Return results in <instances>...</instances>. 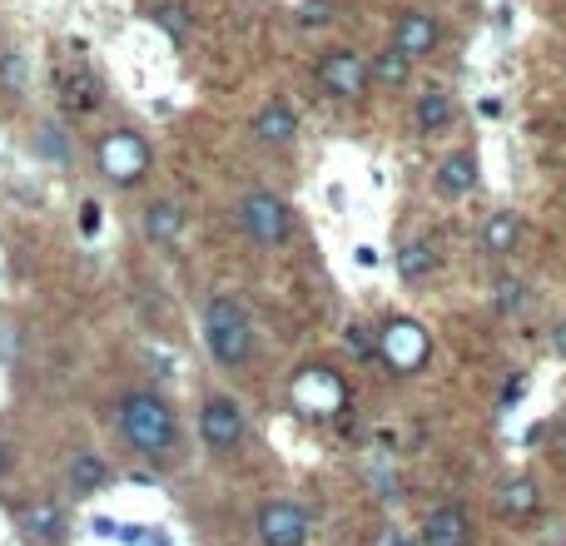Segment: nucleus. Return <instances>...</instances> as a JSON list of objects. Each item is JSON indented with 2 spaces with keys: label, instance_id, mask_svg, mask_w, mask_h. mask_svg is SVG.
<instances>
[{
  "label": "nucleus",
  "instance_id": "obj_18",
  "mask_svg": "<svg viewBox=\"0 0 566 546\" xmlns=\"http://www.w3.org/2000/svg\"><path fill=\"white\" fill-rule=\"evenodd\" d=\"M413 120H418V130H423V135L447 130V125H452V95H447V90H423V95H418Z\"/></svg>",
  "mask_w": 566,
  "mask_h": 546
},
{
  "label": "nucleus",
  "instance_id": "obj_15",
  "mask_svg": "<svg viewBox=\"0 0 566 546\" xmlns=\"http://www.w3.org/2000/svg\"><path fill=\"white\" fill-rule=\"evenodd\" d=\"M144 234H149L154 244H174V239L184 234V209H179L174 199H154V204L144 209Z\"/></svg>",
  "mask_w": 566,
  "mask_h": 546
},
{
  "label": "nucleus",
  "instance_id": "obj_32",
  "mask_svg": "<svg viewBox=\"0 0 566 546\" xmlns=\"http://www.w3.org/2000/svg\"><path fill=\"white\" fill-rule=\"evenodd\" d=\"M398 546H408V542H398Z\"/></svg>",
  "mask_w": 566,
  "mask_h": 546
},
{
  "label": "nucleus",
  "instance_id": "obj_27",
  "mask_svg": "<svg viewBox=\"0 0 566 546\" xmlns=\"http://www.w3.org/2000/svg\"><path fill=\"white\" fill-rule=\"evenodd\" d=\"M348 348H353L358 358H373V338H368V328L353 323V328H348Z\"/></svg>",
  "mask_w": 566,
  "mask_h": 546
},
{
  "label": "nucleus",
  "instance_id": "obj_20",
  "mask_svg": "<svg viewBox=\"0 0 566 546\" xmlns=\"http://www.w3.org/2000/svg\"><path fill=\"white\" fill-rule=\"evenodd\" d=\"M105 477H110V467H105L95 452H75V462H70V492H75V497L100 492V487H105Z\"/></svg>",
  "mask_w": 566,
  "mask_h": 546
},
{
  "label": "nucleus",
  "instance_id": "obj_17",
  "mask_svg": "<svg viewBox=\"0 0 566 546\" xmlns=\"http://www.w3.org/2000/svg\"><path fill=\"white\" fill-rule=\"evenodd\" d=\"M517 239H522V219H517V214H507V209H502V214H492V219L482 224V249H487V254H497V259H502V254H512V249H517Z\"/></svg>",
  "mask_w": 566,
  "mask_h": 546
},
{
  "label": "nucleus",
  "instance_id": "obj_22",
  "mask_svg": "<svg viewBox=\"0 0 566 546\" xmlns=\"http://www.w3.org/2000/svg\"><path fill=\"white\" fill-rule=\"evenodd\" d=\"M408 75H413V60H408L403 50H383V55L368 65V80H373V85H403Z\"/></svg>",
  "mask_w": 566,
  "mask_h": 546
},
{
  "label": "nucleus",
  "instance_id": "obj_7",
  "mask_svg": "<svg viewBox=\"0 0 566 546\" xmlns=\"http://www.w3.org/2000/svg\"><path fill=\"white\" fill-rule=\"evenodd\" d=\"M199 432H204L209 452H219V457L239 452V442H244V408L234 398H209L204 412H199Z\"/></svg>",
  "mask_w": 566,
  "mask_h": 546
},
{
  "label": "nucleus",
  "instance_id": "obj_4",
  "mask_svg": "<svg viewBox=\"0 0 566 546\" xmlns=\"http://www.w3.org/2000/svg\"><path fill=\"white\" fill-rule=\"evenodd\" d=\"M378 353L388 358L393 373H418V368L427 363V353H432L427 328L423 323H413V318H393V323L383 328V338H378Z\"/></svg>",
  "mask_w": 566,
  "mask_h": 546
},
{
  "label": "nucleus",
  "instance_id": "obj_10",
  "mask_svg": "<svg viewBox=\"0 0 566 546\" xmlns=\"http://www.w3.org/2000/svg\"><path fill=\"white\" fill-rule=\"evenodd\" d=\"M423 546H472V522L457 502L432 507L423 522Z\"/></svg>",
  "mask_w": 566,
  "mask_h": 546
},
{
  "label": "nucleus",
  "instance_id": "obj_28",
  "mask_svg": "<svg viewBox=\"0 0 566 546\" xmlns=\"http://www.w3.org/2000/svg\"><path fill=\"white\" fill-rule=\"evenodd\" d=\"M45 154H65V144H60V130H55V125L45 130Z\"/></svg>",
  "mask_w": 566,
  "mask_h": 546
},
{
  "label": "nucleus",
  "instance_id": "obj_9",
  "mask_svg": "<svg viewBox=\"0 0 566 546\" xmlns=\"http://www.w3.org/2000/svg\"><path fill=\"white\" fill-rule=\"evenodd\" d=\"M259 542L264 546H303L308 542V512L298 502H269L259 512Z\"/></svg>",
  "mask_w": 566,
  "mask_h": 546
},
{
  "label": "nucleus",
  "instance_id": "obj_16",
  "mask_svg": "<svg viewBox=\"0 0 566 546\" xmlns=\"http://www.w3.org/2000/svg\"><path fill=\"white\" fill-rule=\"evenodd\" d=\"M502 512L507 517H517V522H527V517H537V507H542V487L532 482V477H512L507 487H502Z\"/></svg>",
  "mask_w": 566,
  "mask_h": 546
},
{
  "label": "nucleus",
  "instance_id": "obj_2",
  "mask_svg": "<svg viewBox=\"0 0 566 546\" xmlns=\"http://www.w3.org/2000/svg\"><path fill=\"white\" fill-rule=\"evenodd\" d=\"M120 432H125V442L140 457H169L174 452V437H179L169 403L154 398V393H125L120 398Z\"/></svg>",
  "mask_w": 566,
  "mask_h": 546
},
{
  "label": "nucleus",
  "instance_id": "obj_8",
  "mask_svg": "<svg viewBox=\"0 0 566 546\" xmlns=\"http://www.w3.org/2000/svg\"><path fill=\"white\" fill-rule=\"evenodd\" d=\"M318 85L328 90V95H338V100H358L373 80H368V60L363 55H353V50H328L323 60H318Z\"/></svg>",
  "mask_w": 566,
  "mask_h": 546
},
{
  "label": "nucleus",
  "instance_id": "obj_24",
  "mask_svg": "<svg viewBox=\"0 0 566 546\" xmlns=\"http://www.w3.org/2000/svg\"><path fill=\"white\" fill-rule=\"evenodd\" d=\"M154 20L174 35V40H184L189 35V10L179 5V0H169V5H154Z\"/></svg>",
  "mask_w": 566,
  "mask_h": 546
},
{
  "label": "nucleus",
  "instance_id": "obj_3",
  "mask_svg": "<svg viewBox=\"0 0 566 546\" xmlns=\"http://www.w3.org/2000/svg\"><path fill=\"white\" fill-rule=\"evenodd\" d=\"M239 224H244V229H249V239H254V244H264V249L283 244V239H288V229H293L288 204H283L279 194H269V189L244 194V204H239Z\"/></svg>",
  "mask_w": 566,
  "mask_h": 546
},
{
  "label": "nucleus",
  "instance_id": "obj_5",
  "mask_svg": "<svg viewBox=\"0 0 566 546\" xmlns=\"http://www.w3.org/2000/svg\"><path fill=\"white\" fill-rule=\"evenodd\" d=\"M348 403V388H343V378L338 373H328V368H303L298 378H293V408L308 412V417H333V412H343Z\"/></svg>",
  "mask_w": 566,
  "mask_h": 546
},
{
  "label": "nucleus",
  "instance_id": "obj_12",
  "mask_svg": "<svg viewBox=\"0 0 566 546\" xmlns=\"http://www.w3.org/2000/svg\"><path fill=\"white\" fill-rule=\"evenodd\" d=\"M437 45V20L423 15V10H408L403 20H398V30H393V50H403L408 60H418Z\"/></svg>",
  "mask_w": 566,
  "mask_h": 546
},
{
  "label": "nucleus",
  "instance_id": "obj_6",
  "mask_svg": "<svg viewBox=\"0 0 566 546\" xmlns=\"http://www.w3.org/2000/svg\"><path fill=\"white\" fill-rule=\"evenodd\" d=\"M100 174L115 179V184H135L149 174V144L130 130H115V135L100 144Z\"/></svg>",
  "mask_w": 566,
  "mask_h": 546
},
{
  "label": "nucleus",
  "instance_id": "obj_14",
  "mask_svg": "<svg viewBox=\"0 0 566 546\" xmlns=\"http://www.w3.org/2000/svg\"><path fill=\"white\" fill-rule=\"evenodd\" d=\"M254 135L264 139V144H288V139L298 135V115H293V105L269 100V105L254 115Z\"/></svg>",
  "mask_w": 566,
  "mask_h": 546
},
{
  "label": "nucleus",
  "instance_id": "obj_19",
  "mask_svg": "<svg viewBox=\"0 0 566 546\" xmlns=\"http://www.w3.org/2000/svg\"><path fill=\"white\" fill-rule=\"evenodd\" d=\"M95 105H100V80L90 70L65 75V115H90Z\"/></svg>",
  "mask_w": 566,
  "mask_h": 546
},
{
  "label": "nucleus",
  "instance_id": "obj_31",
  "mask_svg": "<svg viewBox=\"0 0 566 546\" xmlns=\"http://www.w3.org/2000/svg\"><path fill=\"white\" fill-rule=\"evenodd\" d=\"M557 353H562V358H566V318H562V323H557Z\"/></svg>",
  "mask_w": 566,
  "mask_h": 546
},
{
  "label": "nucleus",
  "instance_id": "obj_13",
  "mask_svg": "<svg viewBox=\"0 0 566 546\" xmlns=\"http://www.w3.org/2000/svg\"><path fill=\"white\" fill-rule=\"evenodd\" d=\"M472 184H477V159H472L467 149H457L452 159L437 164V194L462 199V194H472Z\"/></svg>",
  "mask_w": 566,
  "mask_h": 546
},
{
  "label": "nucleus",
  "instance_id": "obj_26",
  "mask_svg": "<svg viewBox=\"0 0 566 546\" xmlns=\"http://www.w3.org/2000/svg\"><path fill=\"white\" fill-rule=\"evenodd\" d=\"M298 20H303V25H323V20H333V5H328V0H308V5L298 10Z\"/></svg>",
  "mask_w": 566,
  "mask_h": 546
},
{
  "label": "nucleus",
  "instance_id": "obj_25",
  "mask_svg": "<svg viewBox=\"0 0 566 546\" xmlns=\"http://www.w3.org/2000/svg\"><path fill=\"white\" fill-rule=\"evenodd\" d=\"M0 80H5V90H10V95H20V85H25V60H20L15 50H5V55H0Z\"/></svg>",
  "mask_w": 566,
  "mask_h": 546
},
{
  "label": "nucleus",
  "instance_id": "obj_30",
  "mask_svg": "<svg viewBox=\"0 0 566 546\" xmlns=\"http://www.w3.org/2000/svg\"><path fill=\"white\" fill-rule=\"evenodd\" d=\"M10 462H15V457H10V447H5V442H0V477H5V472H10Z\"/></svg>",
  "mask_w": 566,
  "mask_h": 546
},
{
  "label": "nucleus",
  "instance_id": "obj_29",
  "mask_svg": "<svg viewBox=\"0 0 566 546\" xmlns=\"http://www.w3.org/2000/svg\"><path fill=\"white\" fill-rule=\"evenodd\" d=\"M95 224H100V204H85V229L95 234Z\"/></svg>",
  "mask_w": 566,
  "mask_h": 546
},
{
  "label": "nucleus",
  "instance_id": "obj_23",
  "mask_svg": "<svg viewBox=\"0 0 566 546\" xmlns=\"http://www.w3.org/2000/svg\"><path fill=\"white\" fill-rule=\"evenodd\" d=\"M522 298H527L522 278H497V283H492V308H497V313H517Z\"/></svg>",
  "mask_w": 566,
  "mask_h": 546
},
{
  "label": "nucleus",
  "instance_id": "obj_21",
  "mask_svg": "<svg viewBox=\"0 0 566 546\" xmlns=\"http://www.w3.org/2000/svg\"><path fill=\"white\" fill-rule=\"evenodd\" d=\"M432 269H437V254H432V244H427V239H413V244H403V254H398V273H403L408 283L427 278Z\"/></svg>",
  "mask_w": 566,
  "mask_h": 546
},
{
  "label": "nucleus",
  "instance_id": "obj_1",
  "mask_svg": "<svg viewBox=\"0 0 566 546\" xmlns=\"http://www.w3.org/2000/svg\"><path fill=\"white\" fill-rule=\"evenodd\" d=\"M204 343H209L219 368H244L249 363L254 323H249V308L234 293H214L209 298V308H204Z\"/></svg>",
  "mask_w": 566,
  "mask_h": 546
},
{
  "label": "nucleus",
  "instance_id": "obj_11",
  "mask_svg": "<svg viewBox=\"0 0 566 546\" xmlns=\"http://www.w3.org/2000/svg\"><path fill=\"white\" fill-rule=\"evenodd\" d=\"M20 532L40 546H60L65 542V512L55 502H30V507H20Z\"/></svg>",
  "mask_w": 566,
  "mask_h": 546
}]
</instances>
